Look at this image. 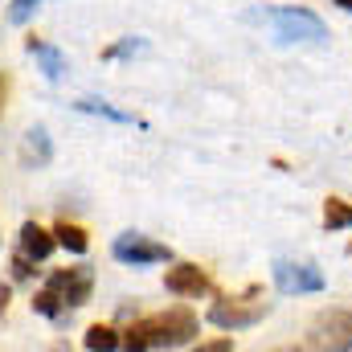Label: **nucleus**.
<instances>
[{"label":"nucleus","mask_w":352,"mask_h":352,"mask_svg":"<svg viewBox=\"0 0 352 352\" xmlns=\"http://www.w3.org/2000/svg\"><path fill=\"white\" fill-rule=\"evenodd\" d=\"M274 283L287 295H316L324 291V274L316 266H295V263H274Z\"/></svg>","instance_id":"5"},{"label":"nucleus","mask_w":352,"mask_h":352,"mask_svg":"<svg viewBox=\"0 0 352 352\" xmlns=\"http://www.w3.org/2000/svg\"><path fill=\"white\" fill-rule=\"evenodd\" d=\"M349 250H352V246H349Z\"/></svg>","instance_id":"21"},{"label":"nucleus","mask_w":352,"mask_h":352,"mask_svg":"<svg viewBox=\"0 0 352 352\" xmlns=\"http://www.w3.org/2000/svg\"><path fill=\"white\" fill-rule=\"evenodd\" d=\"M197 336V316L188 307H173L160 316H148L127 328V349H180Z\"/></svg>","instance_id":"1"},{"label":"nucleus","mask_w":352,"mask_h":352,"mask_svg":"<svg viewBox=\"0 0 352 352\" xmlns=\"http://www.w3.org/2000/svg\"><path fill=\"white\" fill-rule=\"evenodd\" d=\"M50 287L62 295V303H66V307H82V303L90 299L94 274H90L87 266H74V270L66 266V270H54V274H50Z\"/></svg>","instance_id":"4"},{"label":"nucleus","mask_w":352,"mask_h":352,"mask_svg":"<svg viewBox=\"0 0 352 352\" xmlns=\"http://www.w3.org/2000/svg\"><path fill=\"white\" fill-rule=\"evenodd\" d=\"M115 258H119V263H131V266L168 263V246L148 242V238H140V234H123V238L115 242Z\"/></svg>","instance_id":"6"},{"label":"nucleus","mask_w":352,"mask_h":352,"mask_svg":"<svg viewBox=\"0 0 352 352\" xmlns=\"http://www.w3.org/2000/svg\"><path fill=\"white\" fill-rule=\"evenodd\" d=\"M82 111L90 115H107V119H115V123H131V115H123V111H115V107H107V102H78Z\"/></svg>","instance_id":"15"},{"label":"nucleus","mask_w":352,"mask_h":352,"mask_svg":"<svg viewBox=\"0 0 352 352\" xmlns=\"http://www.w3.org/2000/svg\"><path fill=\"white\" fill-rule=\"evenodd\" d=\"M33 4H37V0H12V12H8V16H12L16 25H21V21H29V12H33Z\"/></svg>","instance_id":"16"},{"label":"nucleus","mask_w":352,"mask_h":352,"mask_svg":"<svg viewBox=\"0 0 352 352\" xmlns=\"http://www.w3.org/2000/svg\"><path fill=\"white\" fill-rule=\"evenodd\" d=\"M234 349V340H209V344H201V352H230Z\"/></svg>","instance_id":"17"},{"label":"nucleus","mask_w":352,"mask_h":352,"mask_svg":"<svg viewBox=\"0 0 352 352\" xmlns=\"http://www.w3.org/2000/svg\"><path fill=\"white\" fill-rule=\"evenodd\" d=\"M266 307H270V303H263V291L250 287V291L238 295V299L213 303V307H209V320H213L217 328H250V324H258L266 316Z\"/></svg>","instance_id":"2"},{"label":"nucleus","mask_w":352,"mask_h":352,"mask_svg":"<svg viewBox=\"0 0 352 352\" xmlns=\"http://www.w3.org/2000/svg\"><path fill=\"white\" fill-rule=\"evenodd\" d=\"M324 226L328 230H352V205L340 197H328L324 201Z\"/></svg>","instance_id":"12"},{"label":"nucleus","mask_w":352,"mask_h":352,"mask_svg":"<svg viewBox=\"0 0 352 352\" xmlns=\"http://www.w3.org/2000/svg\"><path fill=\"white\" fill-rule=\"evenodd\" d=\"M336 4H340V8H352V0H336Z\"/></svg>","instance_id":"20"},{"label":"nucleus","mask_w":352,"mask_h":352,"mask_svg":"<svg viewBox=\"0 0 352 352\" xmlns=\"http://www.w3.org/2000/svg\"><path fill=\"white\" fill-rule=\"evenodd\" d=\"M324 21L311 16L307 8H283L278 12V37L283 41H324Z\"/></svg>","instance_id":"3"},{"label":"nucleus","mask_w":352,"mask_h":352,"mask_svg":"<svg viewBox=\"0 0 352 352\" xmlns=\"http://www.w3.org/2000/svg\"><path fill=\"white\" fill-rule=\"evenodd\" d=\"M316 332H328L320 344L352 349V311H324V316L316 320Z\"/></svg>","instance_id":"8"},{"label":"nucleus","mask_w":352,"mask_h":352,"mask_svg":"<svg viewBox=\"0 0 352 352\" xmlns=\"http://www.w3.org/2000/svg\"><path fill=\"white\" fill-rule=\"evenodd\" d=\"M62 307H66V303H62V295H58L54 287H45V291L33 295V311H37V316H50V320H54V316H62Z\"/></svg>","instance_id":"14"},{"label":"nucleus","mask_w":352,"mask_h":352,"mask_svg":"<svg viewBox=\"0 0 352 352\" xmlns=\"http://www.w3.org/2000/svg\"><path fill=\"white\" fill-rule=\"evenodd\" d=\"M4 307H8V287H0V316H4Z\"/></svg>","instance_id":"19"},{"label":"nucleus","mask_w":352,"mask_h":352,"mask_svg":"<svg viewBox=\"0 0 352 352\" xmlns=\"http://www.w3.org/2000/svg\"><path fill=\"white\" fill-rule=\"evenodd\" d=\"M119 344H123V340H119V336H115V328H107V324H90L87 328V349H119Z\"/></svg>","instance_id":"13"},{"label":"nucleus","mask_w":352,"mask_h":352,"mask_svg":"<svg viewBox=\"0 0 352 352\" xmlns=\"http://www.w3.org/2000/svg\"><path fill=\"white\" fill-rule=\"evenodd\" d=\"M54 238H58V246H66V250H74V254H82L90 246V234L82 226H74V221H58V226H54Z\"/></svg>","instance_id":"11"},{"label":"nucleus","mask_w":352,"mask_h":352,"mask_svg":"<svg viewBox=\"0 0 352 352\" xmlns=\"http://www.w3.org/2000/svg\"><path fill=\"white\" fill-rule=\"evenodd\" d=\"M4 98H8V78L0 74V111H4Z\"/></svg>","instance_id":"18"},{"label":"nucleus","mask_w":352,"mask_h":352,"mask_svg":"<svg viewBox=\"0 0 352 352\" xmlns=\"http://www.w3.org/2000/svg\"><path fill=\"white\" fill-rule=\"evenodd\" d=\"M25 50H29V54H33V58L41 62L45 78H54V82H58V78L66 74V58H62V54H58L54 45H45L41 37H25Z\"/></svg>","instance_id":"10"},{"label":"nucleus","mask_w":352,"mask_h":352,"mask_svg":"<svg viewBox=\"0 0 352 352\" xmlns=\"http://www.w3.org/2000/svg\"><path fill=\"white\" fill-rule=\"evenodd\" d=\"M58 246V238L50 234V230H41L37 221H25L21 226V254H29L33 263H41V258H50V250Z\"/></svg>","instance_id":"9"},{"label":"nucleus","mask_w":352,"mask_h":352,"mask_svg":"<svg viewBox=\"0 0 352 352\" xmlns=\"http://www.w3.org/2000/svg\"><path fill=\"white\" fill-rule=\"evenodd\" d=\"M164 287L180 299H201V295H209V274L192 263H180L164 274Z\"/></svg>","instance_id":"7"}]
</instances>
